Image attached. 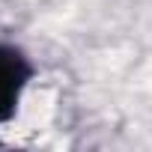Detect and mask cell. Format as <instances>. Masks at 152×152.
Here are the masks:
<instances>
[{"instance_id": "1", "label": "cell", "mask_w": 152, "mask_h": 152, "mask_svg": "<svg viewBox=\"0 0 152 152\" xmlns=\"http://www.w3.org/2000/svg\"><path fill=\"white\" fill-rule=\"evenodd\" d=\"M24 78H27V66L21 54L0 48V122L12 113V104L24 87Z\"/></svg>"}]
</instances>
